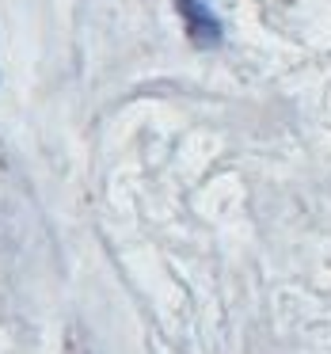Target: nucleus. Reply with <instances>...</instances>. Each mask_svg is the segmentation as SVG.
Listing matches in <instances>:
<instances>
[{"mask_svg": "<svg viewBox=\"0 0 331 354\" xmlns=\"http://www.w3.org/2000/svg\"><path fill=\"white\" fill-rule=\"evenodd\" d=\"M176 16L183 19L187 39L198 50H217L225 42V27L206 0H176Z\"/></svg>", "mask_w": 331, "mask_h": 354, "instance_id": "1", "label": "nucleus"}]
</instances>
